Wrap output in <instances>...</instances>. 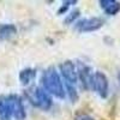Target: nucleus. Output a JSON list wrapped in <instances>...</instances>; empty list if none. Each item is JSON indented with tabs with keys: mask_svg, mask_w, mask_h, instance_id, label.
<instances>
[{
	"mask_svg": "<svg viewBox=\"0 0 120 120\" xmlns=\"http://www.w3.org/2000/svg\"><path fill=\"white\" fill-rule=\"evenodd\" d=\"M60 72L65 81V84L70 85H76L78 81V76H77V70L75 64L71 60H65L60 64Z\"/></svg>",
	"mask_w": 120,
	"mask_h": 120,
	"instance_id": "obj_5",
	"label": "nucleus"
},
{
	"mask_svg": "<svg viewBox=\"0 0 120 120\" xmlns=\"http://www.w3.org/2000/svg\"><path fill=\"white\" fill-rule=\"evenodd\" d=\"M118 81H119V84H120V72L118 73Z\"/></svg>",
	"mask_w": 120,
	"mask_h": 120,
	"instance_id": "obj_16",
	"label": "nucleus"
},
{
	"mask_svg": "<svg viewBox=\"0 0 120 120\" xmlns=\"http://www.w3.org/2000/svg\"><path fill=\"white\" fill-rule=\"evenodd\" d=\"M17 34V28L15 24H0V42L8 41Z\"/></svg>",
	"mask_w": 120,
	"mask_h": 120,
	"instance_id": "obj_9",
	"label": "nucleus"
},
{
	"mask_svg": "<svg viewBox=\"0 0 120 120\" xmlns=\"http://www.w3.org/2000/svg\"><path fill=\"white\" fill-rule=\"evenodd\" d=\"M91 89L95 90V91L100 95L101 98H107L108 97V94H109V82H108L107 76L103 72L97 71V72L94 73Z\"/></svg>",
	"mask_w": 120,
	"mask_h": 120,
	"instance_id": "obj_3",
	"label": "nucleus"
},
{
	"mask_svg": "<svg viewBox=\"0 0 120 120\" xmlns=\"http://www.w3.org/2000/svg\"><path fill=\"white\" fill-rule=\"evenodd\" d=\"M105 24V21L101 17H90L81 19L76 23V29L79 33H93L100 30Z\"/></svg>",
	"mask_w": 120,
	"mask_h": 120,
	"instance_id": "obj_4",
	"label": "nucleus"
},
{
	"mask_svg": "<svg viewBox=\"0 0 120 120\" xmlns=\"http://www.w3.org/2000/svg\"><path fill=\"white\" fill-rule=\"evenodd\" d=\"M25 96L28 101L34 107L40 108L42 111H48L53 105V100L43 88L40 86H30L25 90Z\"/></svg>",
	"mask_w": 120,
	"mask_h": 120,
	"instance_id": "obj_2",
	"label": "nucleus"
},
{
	"mask_svg": "<svg viewBox=\"0 0 120 120\" xmlns=\"http://www.w3.org/2000/svg\"><path fill=\"white\" fill-rule=\"evenodd\" d=\"M79 15H81V11H79V10H73V11H71V12L66 16L64 23L67 24V25H68V24H72L76 19L79 17Z\"/></svg>",
	"mask_w": 120,
	"mask_h": 120,
	"instance_id": "obj_13",
	"label": "nucleus"
},
{
	"mask_svg": "<svg viewBox=\"0 0 120 120\" xmlns=\"http://www.w3.org/2000/svg\"><path fill=\"white\" fill-rule=\"evenodd\" d=\"M77 76L78 79L81 81L82 88L85 90L91 89V83H93V70L90 66H88L84 63H78V68H77Z\"/></svg>",
	"mask_w": 120,
	"mask_h": 120,
	"instance_id": "obj_7",
	"label": "nucleus"
},
{
	"mask_svg": "<svg viewBox=\"0 0 120 120\" xmlns=\"http://www.w3.org/2000/svg\"><path fill=\"white\" fill-rule=\"evenodd\" d=\"M41 83H42L43 89L49 95H53L60 100L65 98V95H66L65 86H64L61 78H60L59 72L56 71V68L54 66H49L43 72Z\"/></svg>",
	"mask_w": 120,
	"mask_h": 120,
	"instance_id": "obj_1",
	"label": "nucleus"
},
{
	"mask_svg": "<svg viewBox=\"0 0 120 120\" xmlns=\"http://www.w3.org/2000/svg\"><path fill=\"white\" fill-rule=\"evenodd\" d=\"M77 0H68V1H64L63 5L60 6V8L58 10V15H65L68 11V7L71 5H76Z\"/></svg>",
	"mask_w": 120,
	"mask_h": 120,
	"instance_id": "obj_14",
	"label": "nucleus"
},
{
	"mask_svg": "<svg viewBox=\"0 0 120 120\" xmlns=\"http://www.w3.org/2000/svg\"><path fill=\"white\" fill-rule=\"evenodd\" d=\"M8 101L11 105V111H12V116L16 120H25L26 118V112H25V107L22 97L16 94L8 95Z\"/></svg>",
	"mask_w": 120,
	"mask_h": 120,
	"instance_id": "obj_6",
	"label": "nucleus"
},
{
	"mask_svg": "<svg viewBox=\"0 0 120 120\" xmlns=\"http://www.w3.org/2000/svg\"><path fill=\"white\" fill-rule=\"evenodd\" d=\"M75 120H95L93 116H90L89 114H84V113H78L75 116Z\"/></svg>",
	"mask_w": 120,
	"mask_h": 120,
	"instance_id": "obj_15",
	"label": "nucleus"
},
{
	"mask_svg": "<svg viewBox=\"0 0 120 120\" xmlns=\"http://www.w3.org/2000/svg\"><path fill=\"white\" fill-rule=\"evenodd\" d=\"M65 91L66 94L68 95L70 100L75 103L78 101V98H79V95H78V91H77V89H76V85H70V84H65Z\"/></svg>",
	"mask_w": 120,
	"mask_h": 120,
	"instance_id": "obj_12",
	"label": "nucleus"
},
{
	"mask_svg": "<svg viewBox=\"0 0 120 120\" xmlns=\"http://www.w3.org/2000/svg\"><path fill=\"white\" fill-rule=\"evenodd\" d=\"M36 70L31 68V67H26L23 68L21 72H19V81L23 85H29L31 82H34V79L36 78Z\"/></svg>",
	"mask_w": 120,
	"mask_h": 120,
	"instance_id": "obj_11",
	"label": "nucleus"
},
{
	"mask_svg": "<svg viewBox=\"0 0 120 120\" xmlns=\"http://www.w3.org/2000/svg\"><path fill=\"white\" fill-rule=\"evenodd\" d=\"M12 111L7 96H0V120H11Z\"/></svg>",
	"mask_w": 120,
	"mask_h": 120,
	"instance_id": "obj_10",
	"label": "nucleus"
},
{
	"mask_svg": "<svg viewBox=\"0 0 120 120\" xmlns=\"http://www.w3.org/2000/svg\"><path fill=\"white\" fill-rule=\"evenodd\" d=\"M100 6L108 16H115L120 12V1L116 0H100Z\"/></svg>",
	"mask_w": 120,
	"mask_h": 120,
	"instance_id": "obj_8",
	"label": "nucleus"
}]
</instances>
